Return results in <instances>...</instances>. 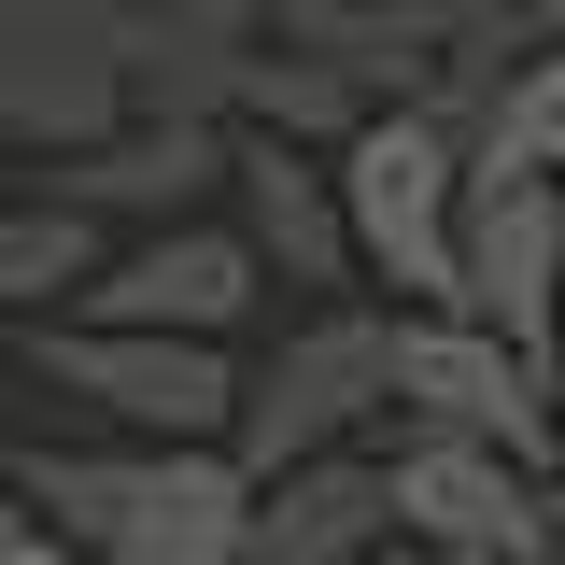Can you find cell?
Returning <instances> with one entry per match:
<instances>
[{
    "label": "cell",
    "mask_w": 565,
    "mask_h": 565,
    "mask_svg": "<svg viewBox=\"0 0 565 565\" xmlns=\"http://www.w3.org/2000/svg\"><path fill=\"white\" fill-rule=\"evenodd\" d=\"M552 481H565V340H552Z\"/></svg>",
    "instance_id": "obj_17"
},
{
    "label": "cell",
    "mask_w": 565,
    "mask_h": 565,
    "mask_svg": "<svg viewBox=\"0 0 565 565\" xmlns=\"http://www.w3.org/2000/svg\"><path fill=\"white\" fill-rule=\"evenodd\" d=\"M367 565H438V552H424V537H382V552H367Z\"/></svg>",
    "instance_id": "obj_18"
},
{
    "label": "cell",
    "mask_w": 565,
    "mask_h": 565,
    "mask_svg": "<svg viewBox=\"0 0 565 565\" xmlns=\"http://www.w3.org/2000/svg\"><path fill=\"white\" fill-rule=\"evenodd\" d=\"M467 184L481 156L438 99H367L340 128V212H353V269L382 297H452V241H467Z\"/></svg>",
    "instance_id": "obj_3"
},
{
    "label": "cell",
    "mask_w": 565,
    "mask_h": 565,
    "mask_svg": "<svg viewBox=\"0 0 565 565\" xmlns=\"http://www.w3.org/2000/svg\"><path fill=\"white\" fill-rule=\"evenodd\" d=\"M141 71H128V0H29L0 14V141L14 156H71V141L128 128Z\"/></svg>",
    "instance_id": "obj_6"
},
{
    "label": "cell",
    "mask_w": 565,
    "mask_h": 565,
    "mask_svg": "<svg viewBox=\"0 0 565 565\" xmlns=\"http://www.w3.org/2000/svg\"><path fill=\"white\" fill-rule=\"evenodd\" d=\"M0 199H14V141H0Z\"/></svg>",
    "instance_id": "obj_21"
},
{
    "label": "cell",
    "mask_w": 565,
    "mask_h": 565,
    "mask_svg": "<svg viewBox=\"0 0 565 565\" xmlns=\"http://www.w3.org/2000/svg\"><path fill=\"white\" fill-rule=\"evenodd\" d=\"M241 114H255V128H297V141H340L353 114H367V85H353L340 57H269V43H255V71H241Z\"/></svg>",
    "instance_id": "obj_15"
},
{
    "label": "cell",
    "mask_w": 565,
    "mask_h": 565,
    "mask_svg": "<svg viewBox=\"0 0 565 565\" xmlns=\"http://www.w3.org/2000/svg\"><path fill=\"white\" fill-rule=\"evenodd\" d=\"M382 537H396V467H382V438H340V452H297L255 481L241 565H367Z\"/></svg>",
    "instance_id": "obj_12"
},
{
    "label": "cell",
    "mask_w": 565,
    "mask_h": 565,
    "mask_svg": "<svg viewBox=\"0 0 565 565\" xmlns=\"http://www.w3.org/2000/svg\"><path fill=\"white\" fill-rule=\"evenodd\" d=\"M452 297L552 367V340H565V184H552V170H481V184H467Z\"/></svg>",
    "instance_id": "obj_9"
},
{
    "label": "cell",
    "mask_w": 565,
    "mask_h": 565,
    "mask_svg": "<svg viewBox=\"0 0 565 565\" xmlns=\"http://www.w3.org/2000/svg\"><path fill=\"white\" fill-rule=\"evenodd\" d=\"M467 156H481V170H552L565 184V29H537V43L467 99Z\"/></svg>",
    "instance_id": "obj_13"
},
{
    "label": "cell",
    "mask_w": 565,
    "mask_h": 565,
    "mask_svg": "<svg viewBox=\"0 0 565 565\" xmlns=\"http://www.w3.org/2000/svg\"><path fill=\"white\" fill-rule=\"evenodd\" d=\"M282 282L269 255L241 241V212H156L128 255H99V282L71 311H128V326H184V340H241Z\"/></svg>",
    "instance_id": "obj_8"
},
{
    "label": "cell",
    "mask_w": 565,
    "mask_h": 565,
    "mask_svg": "<svg viewBox=\"0 0 565 565\" xmlns=\"http://www.w3.org/2000/svg\"><path fill=\"white\" fill-rule=\"evenodd\" d=\"M29 382L114 438H226L241 424V353L184 340V326H128V311H29Z\"/></svg>",
    "instance_id": "obj_4"
},
{
    "label": "cell",
    "mask_w": 565,
    "mask_h": 565,
    "mask_svg": "<svg viewBox=\"0 0 565 565\" xmlns=\"http://www.w3.org/2000/svg\"><path fill=\"white\" fill-rule=\"evenodd\" d=\"M396 467V537H424L438 565H552L565 481L509 438H452V424H396L382 438Z\"/></svg>",
    "instance_id": "obj_5"
},
{
    "label": "cell",
    "mask_w": 565,
    "mask_h": 565,
    "mask_svg": "<svg viewBox=\"0 0 565 565\" xmlns=\"http://www.w3.org/2000/svg\"><path fill=\"white\" fill-rule=\"evenodd\" d=\"M184 14H255V0H184Z\"/></svg>",
    "instance_id": "obj_20"
},
{
    "label": "cell",
    "mask_w": 565,
    "mask_h": 565,
    "mask_svg": "<svg viewBox=\"0 0 565 565\" xmlns=\"http://www.w3.org/2000/svg\"><path fill=\"white\" fill-rule=\"evenodd\" d=\"M0 565H99V552H85V537H57V523H29V537H14Z\"/></svg>",
    "instance_id": "obj_16"
},
{
    "label": "cell",
    "mask_w": 565,
    "mask_h": 565,
    "mask_svg": "<svg viewBox=\"0 0 565 565\" xmlns=\"http://www.w3.org/2000/svg\"><path fill=\"white\" fill-rule=\"evenodd\" d=\"M0 438H14V353H0Z\"/></svg>",
    "instance_id": "obj_19"
},
{
    "label": "cell",
    "mask_w": 565,
    "mask_h": 565,
    "mask_svg": "<svg viewBox=\"0 0 565 565\" xmlns=\"http://www.w3.org/2000/svg\"><path fill=\"white\" fill-rule=\"evenodd\" d=\"M99 255H114V241H99L85 199H57V184H43V199H0V311H71V297L99 282Z\"/></svg>",
    "instance_id": "obj_14"
},
{
    "label": "cell",
    "mask_w": 565,
    "mask_h": 565,
    "mask_svg": "<svg viewBox=\"0 0 565 565\" xmlns=\"http://www.w3.org/2000/svg\"><path fill=\"white\" fill-rule=\"evenodd\" d=\"M226 156H241V114H128V128L71 141L43 184L85 199L99 226H114V212H212L226 199Z\"/></svg>",
    "instance_id": "obj_11"
},
{
    "label": "cell",
    "mask_w": 565,
    "mask_h": 565,
    "mask_svg": "<svg viewBox=\"0 0 565 565\" xmlns=\"http://www.w3.org/2000/svg\"><path fill=\"white\" fill-rule=\"evenodd\" d=\"M396 424H452V438H509L552 467V367L481 326L467 297H396Z\"/></svg>",
    "instance_id": "obj_7"
},
{
    "label": "cell",
    "mask_w": 565,
    "mask_h": 565,
    "mask_svg": "<svg viewBox=\"0 0 565 565\" xmlns=\"http://www.w3.org/2000/svg\"><path fill=\"white\" fill-rule=\"evenodd\" d=\"M226 212H241V241L269 255L282 297H340V282H367V269H353V212H340V141H297V128H255V114H241Z\"/></svg>",
    "instance_id": "obj_10"
},
{
    "label": "cell",
    "mask_w": 565,
    "mask_h": 565,
    "mask_svg": "<svg viewBox=\"0 0 565 565\" xmlns=\"http://www.w3.org/2000/svg\"><path fill=\"white\" fill-rule=\"evenodd\" d=\"M0 14H29V0H0Z\"/></svg>",
    "instance_id": "obj_22"
},
{
    "label": "cell",
    "mask_w": 565,
    "mask_h": 565,
    "mask_svg": "<svg viewBox=\"0 0 565 565\" xmlns=\"http://www.w3.org/2000/svg\"><path fill=\"white\" fill-rule=\"evenodd\" d=\"M382 424H396V297L382 282H340V297H297V326L241 367L226 452L269 481L297 452H340V438H382Z\"/></svg>",
    "instance_id": "obj_2"
},
{
    "label": "cell",
    "mask_w": 565,
    "mask_h": 565,
    "mask_svg": "<svg viewBox=\"0 0 565 565\" xmlns=\"http://www.w3.org/2000/svg\"><path fill=\"white\" fill-rule=\"evenodd\" d=\"M29 509L85 537L99 565H241L255 552V467L226 438H71V452H14Z\"/></svg>",
    "instance_id": "obj_1"
}]
</instances>
